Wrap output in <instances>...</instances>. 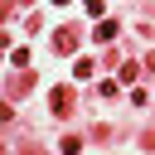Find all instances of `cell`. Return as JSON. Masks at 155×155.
Wrapping results in <instances>:
<instances>
[{
  "mask_svg": "<svg viewBox=\"0 0 155 155\" xmlns=\"http://www.w3.org/2000/svg\"><path fill=\"white\" fill-rule=\"evenodd\" d=\"M78 44H82V34H78L73 24H63V29L53 34V48H58V53H78Z\"/></svg>",
  "mask_w": 155,
  "mask_h": 155,
  "instance_id": "1",
  "label": "cell"
},
{
  "mask_svg": "<svg viewBox=\"0 0 155 155\" xmlns=\"http://www.w3.org/2000/svg\"><path fill=\"white\" fill-rule=\"evenodd\" d=\"M29 87H34V78H29L24 68H15V78H10V97H24Z\"/></svg>",
  "mask_w": 155,
  "mask_h": 155,
  "instance_id": "2",
  "label": "cell"
},
{
  "mask_svg": "<svg viewBox=\"0 0 155 155\" xmlns=\"http://www.w3.org/2000/svg\"><path fill=\"white\" fill-rule=\"evenodd\" d=\"M53 111H58V116L73 111V87H53Z\"/></svg>",
  "mask_w": 155,
  "mask_h": 155,
  "instance_id": "3",
  "label": "cell"
},
{
  "mask_svg": "<svg viewBox=\"0 0 155 155\" xmlns=\"http://www.w3.org/2000/svg\"><path fill=\"white\" fill-rule=\"evenodd\" d=\"M92 39H102V44H111L116 39V19H97V34Z\"/></svg>",
  "mask_w": 155,
  "mask_h": 155,
  "instance_id": "4",
  "label": "cell"
},
{
  "mask_svg": "<svg viewBox=\"0 0 155 155\" xmlns=\"http://www.w3.org/2000/svg\"><path fill=\"white\" fill-rule=\"evenodd\" d=\"M136 73H140V63H121V78L116 82H136Z\"/></svg>",
  "mask_w": 155,
  "mask_h": 155,
  "instance_id": "5",
  "label": "cell"
},
{
  "mask_svg": "<svg viewBox=\"0 0 155 155\" xmlns=\"http://www.w3.org/2000/svg\"><path fill=\"white\" fill-rule=\"evenodd\" d=\"M63 155H82V140L78 136H63Z\"/></svg>",
  "mask_w": 155,
  "mask_h": 155,
  "instance_id": "6",
  "label": "cell"
},
{
  "mask_svg": "<svg viewBox=\"0 0 155 155\" xmlns=\"http://www.w3.org/2000/svg\"><path fill=\"white\" fill-rule=\"evenodd\" d=\"M145 68H150V73H155V53H145Z\"/></svg>",
  "mask_w": 155,
  "mask_h": 155,
  "instance_id": "7",
  "label": "cell"
},
{
  "mask_svg": "<svg viewBox=\"0 0 155 155\" xmlns=\"http://www.w3.org/2000/svg\"><path fill=\"white\" fill-rule=\"evenodd\" d=\"M15 155H39V150H15Z\"/></svg>",
  "mask_w": 155,
  "mask_h": 155,
  "instance_id": "8",
  "label": "cell"
},
{
  "mask_svg": "<svg viewBox=\"0 0 155 155\" xmlns=\"http://www.w3.org/2000/svg\"><path fill=\"white\" fill-rule=\"evenodd\" d=\"M82 5H92V0H82Z\"/></svg>",
  "mask_w": 155,
  "mask_h": 155,
  "instance_id": "9",
  "label": "cell"
}]
</instances>
